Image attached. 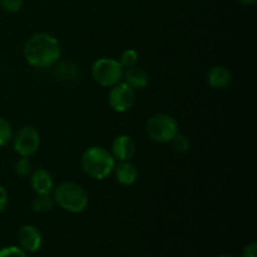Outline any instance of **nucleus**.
I'll return each instance as SVG.
<instances>
[{"mask_svg":"<svg viewBox=\"0 0 257 257\" xmlns=\"http://www.w3.org/2000/svg\"><path fill=\"white\" fill-rule=\"evenodd\" d=\"M0 257H27V252L18 246H7L0 248Z\"/></svg>","mask_w":257,"mask_h":257,"instance_id":"aec40b11","label":"nucleus"},{"mask_svg":"<svg viewBox=\"0 0 257 257\" xmlns=\"http://www.w3.org/2000/svg\"><path fill=\"white\" fill-rule=\"evenodd\" d=\"M136 102V90L124 82H119L110 87L108 94L109 107L117 113L128 112Z\"/></svg>","mask_w":257,"mask_h":257,"instance_id":"0eeeda50","label":"nucleus"},{"mask_svg":"<svg viewBox=\"0 0 257 257\" xmlns=\"http://www.w3.org/2000/svg\"><path fill=\"white\" fill-rule=\"evenodd\" d=\"M28 64L39 69L54 67L60 59L62 48L59 40L48 33H37L28 38L23 47Z\"/></svg>","mask_w":257,"mask_h":257,"instance_id":"f257e3e1","label":"nucleus"},{"mask_svg":"<svg viewBox=\"0 0 257 257\" xmlns=\"http://www.w3.org/2000/svg\"><path fill=\"white\" fill-rule=\"evenodd\" d=\"M218 257H235V256H232V255H227V253H225V255H221V256H218Z\"/></svg>","mask_w":257,"mask_h":257,"instance_id":"b1692460","label":"nucleus"},{"mask_svg":"<svg viewBox=\"0 0 257 257\" xmlns=\"http://www.w3.org/2000/svg\"><path fill=\"white\" fill-rule=\"evenodd\" d=\"M241 5H245V7H252L256 4L257 0H237Z\"/></svg>","mask_w":257,"mask_h":257,"instance_id":"5701e85b","label":"nucleus"},{"mask_svg":"<svg viewBox=\"0 0 257 257\" xmlns=\"http://www.w3.org/2000/svg\"><path fill=\"white\" fill-rule=\"evenodd\" d=\"M54 206V200L50 195H37V197L32 201L30 207H32L33 212L47 213L52 211Z\"/></svg>","mask_w":257,"mask_h":257,"instance_id":"4468645a","label":"nucleus"},{"mask_svg":"<svg viewBox=\"0 0 257 257\" xmlns=\"http://www.w3.org/2000/svg\"><path fill=\"white\" fill-rule=\"evenodd\" d=\"M33 165L30 162L29 158L20 157V160L17 161L14 166V172L17 173L20 177H27V176H30L33 172Z\"/></svg>","mask_w":257,"mask_h":257,"instance_id":"f3484780","label":"nucleus"},{"mask_svg":"<svg viewBox=\"0 0 257 257\" xmlns=\"http://www.w3.org/2000/svg\"><path fill=\"white\" fill-rule=\"evenodd\" d=\"M53 200L62 210L70 213H80L88 207L89 197L88 193L79 183L65 181L53 190Z\"/></svg>","mask_w":257,"mask_h":257,"instance_id":"7ed1b4c3","label":"nucleus"},{"mask_svg":"<svg viewBox=\"0 0 257 257\" xmlns=\"http://www.w3.org/2000/svg\"><path fill=\"white\" fill-rule=\"evenodd\" d=\"M18 242L24 252L34 253L42 247L43 236L35 226L24 225L18 232Z\"/></svg>","mask_w":257,"mask_h":257,"instance_id":"1a4fd4ad","label":"nucleus"},{"mask_svg":"<svg viewBox=\"0 0 257 257\" xmlns=\"http://www.w3.org/2000/svg\"><path fill=\"white\" fill-rule=\"evenodd\" d=\"M138 60H140V55L135 49H125L120 53L118 62L122 65L123 69H128V68L136 67L138 64Z\"/></svg>","mask_w":257,"mask_h":257,"instance_id":"2eb2a0df","label":"nucleus"},{"mask_svg":"<svg viewBox=\"0 0 257 257\" xmlns=\"http://www.w3.org/2000/svg\"><path fill=\"white\" fill-rule=\"evenodd\" d=\"M170 143L172 145L173 150H175L177 153H181V155H183V153H187L191 148L190 140H188L186 136L180 135V133H178V135L176 136V137L173 138Z\"/></svg>","mask_w":257,"mask_h":257,"instance_id":"a211bd4d","label":"nucleus"},{"mask_svg":"<svg viewBox=\"0 0 257 257\" xmlns=\"http://www.w3.org/2000/svg\"><path fill=\"white\" fill-rule=\"evenodd\" d=\"M124 69L117 59L113 58H100L92 65L90 74L93 80L102 87L110 88L122 82Z\"/></svg>","mask_w":257,"mask_h":257,"instance_id":"39448f33","label":"nucleus"},{"mask_svg":"<svg viewBox=\"0 0 257 257\" xmlns=\"http://www.w3.org/2000/svg\"><path fill=\"white\" fill-rule=\"evenodd\" d=\"M30 187L37 195H50L54 190V180L44 168H38L30 175Z\"/></svg>","mask_w":257,"mask_h":257,"instance_id":"9d476101","label":"nucleus"},{"mask_svg":"<svg viewBox=\"0 0 257 257\" xmlns=\"http://www.w3.org/2000/svg\"><path fill=\"white\" fill-rule=\"evenodd\" d=\"M123 82L125 84L130 85L132 89L135 90H141L143 88L147 87L148 84V75L146 73L145 69L140 67H132L125 69V72L123 73Z\"/></svg>","mask_w":257,"mask_h":257,"instance_id":"ddd939ff","label":"nucleus"},{"mask_svg":"<svg viewBox=\"0 0 257 257\" xmlns=\"http://www.w3.org/2000/svg\"><path fill=\"white\" fill-rule=\"evenodd\" d=\"M13 127L5 118L0 117V148L9 145L13 140Z\"/></svg>","mask_w":257,"mask_h":257,"instance_id":"dca6fc26","label":"nucleus"},{"mask_svg":"<svg viewBox=\"0 0 257 257\" xmlns=\"http://www.w3.org/2000/svg\"><path fill=\"white\" fill-rule=\"evenodd\" d=\"M115 160L107 148L93 146L87 148L80 157V167L88 177L102 181L113 173Z\"/></svg>","mask_w":257,"mask_h":257,"instance_id":"f03ea898","label":"nucleus"},{"mask_svg":"<svg viewBox=\"0 0 257 257\" xmlns=\"http://www.w3.org/2000/svg\"><path fill=\"white\" fill-rule=\"evenodd\" d=\"M13 147L20 157L29 158L37 153L40 147V136L35 128L22 127L13 136Z\"/></svg>","mask_w":257,"mask_h":257,"instance_id":"423d86ee","label":"nucleus"},{"mask_svg":"<svg viewBox=\"0 0 257 257\" xmlns=\"http://www.w3.org/2000/svg\"><path fill=\"white\" fill-rule=\"evenodd\" d=\"M242 257H257V243H248V245L243 248Z\"/></svg>","mask_w":257,"mask_h":257,"instance_id":"4be33fe9","label":"nucleus"},{"mask_svg":"<svg viewBox=\"0 0 257 257\" xmlns=\"http://www.w3.org/2000/svg\"><path fill=\"white\" fill-rule=\"evenodd\" d=\"M146 132L153 142L166 145L180 133V127L177 120L172 115L158 113L148 119L146 124Z\"/></svg>","mask_w":257,"mask_h":257,"instance_id":"20e7f679","label":"nucleus"},{"mask_svg":"<svg viewBox=\"0 0 257 257\" xmlns=\"http://www.w3.org/2000/svg\"><path fill=\"white\" fill-rule=\"evenodd\" d=\"M137 152V146L133 138L128 135H119L113 140L110 146V153L115 161L128 162L132 160Z\"/></svg>","mask_w":257,"mask_h":257,"instance_id":"6e6552de","label":"nucleus"},{"mask_svg":"<svg viewBox=\"0 0 257 257\" xmlns=\"http://www.w3.org/2000/svg\"><path fill=\"white\" fill-rule=\"evenodd\" d=\"M24 0H0V7L7 13H18L23 7Z\"/></svg>","mask_w":257,"mask_h":257,"instance_id":"6ab92c4d","label":"nucleus"},{"mask_svg":"<svg viewBox=\"0 0 257 257\" xmlns=\"http://www.w3.org/2000/svg\"><path fill=\"white\" fill-rule=\"evenodd\" d=\"M8 203H9V196L4 186L0 185V212H3L8 207Z\"/></svg>","mask_w":257,"mask_h":257,"instance_id":"412c9836","label":"nucleus"},{"mask_svg":"<svg viewBox=\"0 0 257 257\" xmlns=\"http://www.w3.org/2000/svg\"><path fill=\"white\" fill-rule=\"evenodd\" d=\"M113 172H114L115 181L124 187L133 186L138 180V170L130 161L128 162H119L118 165H115Z\"/></svg>","mask_w":257,"mask_h":257,"instance_id":"f8f14e48","label":"nucleus"},{"mask_svg":"<svg viewBox=\"0 0 257 257\" xmlns=\"http://www.w3.org/2000/svg\"><path fill=\"white\" fill-rule=\"evenodd\" d=\"M232 82V73L223 65H215L207 73V83L213 89H225Z\"/></svg>","mask_w":257,"mask_h":257,"instance_id":"9b49d317","label":"nucleus"}]
</instances>
